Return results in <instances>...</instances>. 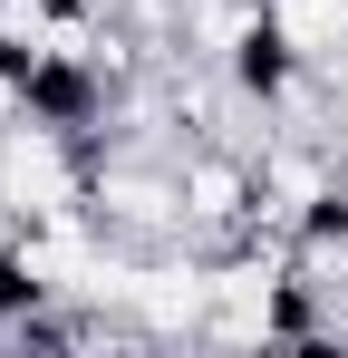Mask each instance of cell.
<instances>
[]
</instances>
